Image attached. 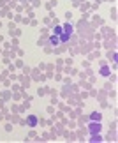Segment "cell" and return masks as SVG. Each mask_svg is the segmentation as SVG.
Listing matches in <instances>:
<instances>
[{
    "label": "cell",
    "mask_w": 118,
    "mask_h": 143,
    "mask_svg": "<svg viewBox=\"0 0 118 143\" xmlns=\"http://www.w3.org/2000/svg\"><path fill=\"white\" fill-rule=\"evenodd\" d=\"M99 131H101V124L99 122H97V126H95V124H90V134H95V133L99 134Z\"/></svg>",
    "instance_id": "cell-1"
},
{
    "label": "cell",
    "mask_w": 118,
    "mask_h": 143,
    "mask_svg": "<svg viewBox=\"0 0 118 143\" xmlns=\"http://www.w3.org/2000/svg\"><path fill=\"white\" fill-rule=\"evenodd\" d=\"M28 122H30V126H35V122H37V120H35V117H30V118H28Z\"/></svg>",
    "instance_id": "cell-4"
},
{
    "label": "cell",
    "mask_w": 118,
    "mask_h": 143,
    "mask_svg": "<svg viewBox=\"0 0 118 143\" xmlns=\"http://www.w3.org/2000/svg\"><path fill=\"white\" fill-rule=\"evenodd\" d=\"M92 120H94V122L97 120V122H99V120H101V115H99V113H94V115H92Z\"/></svg>",
    "instance_id": "cell-3"
},
{
    "label": "cell",
    "mask_w": 118,
    "mask_h": 143,
    "mask_svg": "<svg viewBox=\"0 0 118 143\" xmlns=\"http://www.w3.org/2000/svg\"><path fill=\"white\" fill-rule=\"evenodd\" d=\"M55 34H62V27H55Z\"/></svg>",
    "instance_id": "cell-6"
},
{
    "label": "cell",
    "mask_w": 118,
    "mask_h": 143,
    "mask_svg": "<svg viewBox=\"0 0 118 143\" xmlns=\"http://www.w3.org/2000/svg\"><path fill=\"white\" fill-rule=\"evenodd\" d=\"M101 74H104V76H108V74H109V67H102V69H101Z\"/></svg>",
    "instance_id": "cell-2"
},
{
    "label": "cell",
    "mask_w": 118,
    "mask_h": 143,
    "mask_svg": "<svg viewBox=\"0 0 118 143\" xmlns=\"http://www.w3.org/2000/svg\"><path fill=\"white\" fill-rule=\"evenodd\" d=\"M49 41H51V44H58V37H55V35H53V37H51V39H49Z\"/></svg>",
    "instance_id": "cell-5"
}]
</instances>
